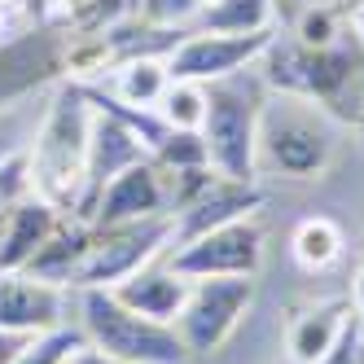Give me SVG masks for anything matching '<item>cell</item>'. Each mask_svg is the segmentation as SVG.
Instances as JSON below:
<instances>
[{"instance_id":"6da1fadb","label":"cell","mask_w":364,"mask_h":364,"mask_svg":"<svg viewBox=\"0 0 364 364\" xmlns=\"http://www.w3.org/2000/svg\"><path fill=\"white\" fill-rule=\"evenodd\" d=\"M88 136H92V106L80 84H58L48 92V106L40 110L36 136L27 145L31 163V193L53 202L62 215H75L84 198L88 171Z\"/></svg>"},{"instance_id":"7a4b0ae2","label":"cell","mask_w":364,"mask_h":364,"mask_svg":"<svg viewBox=\"0 0 364 364\" xmlns=\"http://www.w3.org/2000/svg\"><path fill=\"white\" fill-rule=\"evenodd\" d=\"M333 154H338V119L329 110L303 97L268 92L264 114H259V141H255L259 176L316 180L333 167Z\"/></svg>"},{"instance_id":"3957f363","label":"cell","mask_w":364,"mask_h":364,"mask_svg":"<svg viewBox=\"0 0 364 364\" xmlns=\"http://www.w3.org/2000/svg\"><path fill=\"white\" fill-rule=\"evenodd\" d=\"M255 66L264 75L268 92L316 101L321 110L333 114L343 106V97L351 92L355 75L364 70V44L355 40V31L329 48H307L294 36H272V44L264 48V58Z\"/></svg>"},{"instance_id":"277c9868","label":"cell","mask_w":364,"mask_h":364,"mask_svg":"<svg viewBox=\"0 0 364 364\" xmlns=\"http://www.w3.org/2000/svg\"><path fill=\"white\" fill-rule=\"evenodd\" d=\"M268 101V84L255 66L228 80L206 84V119L202 141L211 149V167L232 180H259L255 167V141H259V114Z\"/></svg>"},{"instance_id":"5b68a950","label":"cell","mask_w":364,"mask_h":364,"mask_svg":"<svg viewBox=\"0 0 364 364\" xmlns=\"http://www.w3.org/2000/svg\"><path fill=\"white\" fill-rule=\"evenodd\" d=\"M80 329L88 347L127 364H189L176 325L136 316L114 299V290H80Z\"/></svg>"},{"instance_id":"8992f818","label":"cell","mask_w":364,"mask_h":364,"mask_svg":"<svg viewBox=\"0 0 364 364\" xmlns=\"http://www.w3.org/2000/svg\"><path fill=\"white\" fill-rule=\"evenodd\" d=\"M167 250H171V215L92 228V242H88L80 277H75V290H114L132 272L159 264V255H167Z\"/></svg>"},{"instance_id":"52a82bcc","label":"cell","mask_w":364,"mask_h":364,"mask_svg":"<svg viewBox=\"0 0 364 364\" xmlns=\"http://www.w3.org/2000/svg\"><path fill=\"white\" fill-rule=\"evenodd\" d=\"M255 303V277H198L176 316V333L189 355H215Z\"/></svg>"},{"instance_id":"ba28073f","label":"cell","mask_w":364,"mask_h":364,"mask_svg":"<svg viewBox=\"0 0 364 364\" xmlns=\"http://www.w3.org/2000/svg\"><path fill=\"white\" fill-rule=\"evenodd\" d=\"M66 80V31L53 22L14 31L0 40V110L31 101L44 88H58Z\"/></svg>"},{"instance_id":"9c48e42d","label":"cell","mask_w":364,"mask_h":364,"mask_svg":"<svg viewBox=\"0 0 364 364\" xmlns=\"http://www.w3.org/2000/svg\"><path fill=\"white\" fill-rule=\"evenodd\" d=\"M264 220L246 215V220H232L224 228H211L202 237L185 242V246H171L167 250V268H176L180 277H259L264 268Z\"/></svg>"},{"instance_id":"30bf717a","label":"cell","mask_w":364,"mask_h":364,"mask_svg":"<svg viewBox=\"0 0 364 364\" xmlns=\"http://www.w3.org/2000/svg\"><path fill=\"white\" fill-rule=\"evenodd\" d=\"M277 31H259V36H220V31H189L171 48L167 70L171 80H193V84H215L228 75L250 70L264 48L272 44Z\"/></svg>"},{"instance_id":"8fae6325","label":"cell","mask_w":364,"mask_h":364,"mask_svg":"<svg viewBox=\"0 0 364 364\" xmlns=\"http://www.w3.org/2000/svg\"><path fill=\"white\" fill-rule=\"evenodd\" d=\"M264 206V189L259 180H232V176H215L189 206H180L171 215V246H185L193 237L211 228H224L232 220H246V215H259Z\"/></svg>"},{"instance_id":"7c38bea8","label":"cell","mask_w":364,"mask_h":364,"mask_svg":"<svg viewBox=\"0 0 364 364\" xmlns=\"http://www.w3.org/2000/svg\"><path fill=\"white\" fill-rule=\"evenodd\" d=\"M154 215H171V202H167V171L141 159L127 171H119L106 189H101L97 206H92V228H106V224H127V220H154Z\"/></svg>"},{"instance_id":"4fadbf2b","label":"cell","mask_w":364,"mask_h":364,"mask_svg":"<svg viewBox=\"0 0 364 364\" xmlns=\"http://www.w3.org/2000/svg\"><path fill=\"white\" fill-rule=\"evenodd\" d=\"M66 294L31 272H0V333H18V338H36L66 325Z\"/></svg>"},{"instance_id":"5bb4252c","label":"cell","mask_w":364,"mask_h":364,"mask_svg":"<svg viewBox=\"0 0 364 364\" xmlns=\"http://www.w3.org/2000/svg\"><path fill=\"white\" fill-rule=\"evenodd\" d=\"M141 159H149L145 154V145L127 132V127L119 123V119H110V114H97L92 110V136H88V171H84V198H80V206H75V220H92V206H97V198H101V189L110 185V180L119 176V171H127L132 163H141Z\"/></svg>"},{"instance_id":"9a60e30c","label":"cell","mask_w":364,"mask_h":364,"mask_svg":"<svg viewBox=\"0 0 364 364\" xmlns=\"http://www.w3.org/2000/svg\"><path fill=\"white\" fill-rule=\"evenodd\" d=\"M351 299H325V303H311L299 307L290 325H285V360L290 364H321L333 347L343 329L351 325Z\"/></svg>"},{"instance_id":"2e32d148","label":"cell","mask_w":364,"mask_h":364,"mask_svg":"<svg viewBox=\"0 0 364 364\" xmlns=\"http://www.w3.org/2000/svg\"><path fill=\"white\" fill-rule=\"evenodd\" d=\"M114 299L123 307H132L136 316H149V321H163V325H176L180 316V307H185L189 299V277H180L176 268H159V264H149L141 272H132L127 281L114 285Z\"/></svg>"},{"instance_id":"e0dca14e","label":"cell","mask_w":364,"mask_h":364,"mask_svg":"<svg viewBox=\"0 0 364 364\" xmlns=\"http://www.w3.org/2000/svg\"><path fill=\"white\" fill-rule=\"evenodd\" d=\"M88 242H92V224L75 220V215H62V224L48 232V242L27 259L22 272L58 285V290H75V277H80V268H84Z\"/></svg>"},{"instance_id":"ac0fdd59","label":"cell","mask_w":364,"mask_h":364,"mask_svg":"<svg viewBox=\"0 0 364 364\" xmlns=\"http://www.w3.org/2000/svg\"><path fill=\"white\" fill-rule=\"evenodd\" d=\"M62 224V211L44 198H22L18 206H9L5 232H0V272L27 268V259L48 242V232Z\"/></svg>"},{"instance_id":"d6986e66","label":"cell","mask_w":364,"mask_h":364,"mask_svg":"<svg viewBox=\"0 0 364 364\" xmlns=\"http://www.w3.org/2000/svg\"><path fill=\"white\" fill-rule=\"evenodd\" d=\"M171 84V70H167V58H123L101 88L110 97H119L123 106H141V110H159V101Z\"/></svg>"},{"instance_id":"ffe728a7","label":"cell","mask_w":364,"mask_h":364,"mask_svg":"<svg viewBox=\"0 0 364 364\" xmlns=\"http://www.w3.org/2000/svg\"><path fill=\"white\" fill-rule=\"evenodd\" d=\"M198 31H220V36L277 31V0H206L198 9Z\"/></svg>"},{"instance_id":"44dd1931","label":"cell","mask_w":364,"mask_h":364,"mask_svg":"<svg viewBox=\"0 0 364 364\" xmlns=\"http://www.w3.org/2000/svg\"><path fill=\"white\" fill-rule=\"evenodd\" d=\"M343 250H347V237H343V228H338L329 215H307V220H299L294 237H290V255H294V264L303 272H325V268H333L338 259H343Z\"/></svg>"},{"instance_id":"7402d4cb","label":"cell","mask_w":364,"mask_h":364,"mask_svg":"<svg viewBox=\"0 0 364 364\" xmlns=\"http://www.w3.org/2000/svg\"><path fill=\"white\" fill-rule=\"evenodd\" d=\"M351 36V22L343 14V5H329V0H307L299 9V22H294V40L307 44V48H329L338 40Z\"/></svg>"},{"instance_id":"603a6c76","label":"cell","mask_w":364,"mask_h":364,"mask_svg":"<svg viewBox=\"0 0 364 364\" xmlns=\"http://www.w3.org/2000/svg\"><path fill=\"white\" fill-rule=\"evenodd\" d=\"M159 114L167 119V127H180V132H198L202 119H206V84L193 80H171L163 101H159Z\"/></svg>"},{"instance_id":"cb8c5ba5","label":"cell","mask_w":364,"mask_h":364,"mask_svg":"<svg viewBox=\"0 0 364 364\" xmlns=\"http://www.w3.org/2000/svg\"><path fill=\"white\" fill-rule=\"evenodd\" d=\"M84 343H88V338H84L80 325H58V329H48V333L27 338V343L18 347L14 364H70V355L80 351Z\"/></svg>"},{"instance_id":"d4e9b609","label":"cell","mask_w":364,"mask_h":364,"mask_svg":"<svg viewBox=\"0 0 364 364\" xmlns=\"http://www.w3.org/2000/svg\"><path fill=\"white\" fill-rule=\"evenodd\" d=\"M149 159L159 167H167V171H185V167H211V149H206L202 132H180V127H171L163 149L149 154Z\"/></svg>"},{"instance_id":"484cf974","label":"cell","mask_w":364,"mask_h":364,"mask_svg":"<svg viewBox=\"0 0 364 364\" xmlns=\"http://www.w3.org/2000/svg\"><path fill=\"white\" fill-rule=\"evenodd\" d=\"M202 0H136V18L154 22V27H185L189 18H198Z\"/></svg>"},{"instance_id":"4316f807","label":"cell","mask_w":364,"mask_h":364,"mask_svg":"<svg viewBox=\"0 0 364 364\" xmlns=\"http://www.w3.org/2000/svg\"><path fill=\"white\" fill-rule=\"evenodd\" d=\"M360 343H364V325H360V316H351V325L343 329V338H338V347H333L321 364H355Z\"/></svg>"},{"instance_id":"83f0119b","label":"cell","mask_w":364,"mask_h":364,"mask_svg":"<svg viewBox=\"0 0 364 364\" xmlns=\"http://www.w3.org/2000/svg\"><path fill=\"white\" fill-rule=\"evenodd\" d=\"M333 119H338V123H355L360 136H364V70L355 75V84H351V92L343 97V106L333 110Z\"/></svg>"},{"instance_id":"f1b7e54d","label":"cell","mask_w":364,"mask_h":364,"mask_svg":"<svg viewBox=\"0 0 364 364\" xmlns=\"http://www.w3.org/2000/svg\"><path fill=\"white\" fill-rule=\"evenodd\" d=\"M70 364H127V360H114V355H106V351H97V347H80V351H75L70 355Z\"/></svg>"},{"instance_id":"f546056e","label":"cell","mask_w":364,"mask_h":364,"mask_svg":"<svg viewBox=\"0 0 364 364\" xmlns=\"http://www.w3.org/2000/svg\"><path fill=\"white\" fill-rule=\"evenodd\" d=\"M27 343V338H18V333H0V364H14L18 347Z\"/></svg>"},{"instance_id":"4dcf8cb0","label":"cell","mask_w":364,"mask_h":364,"mask_svg":"<svg viewBox=\"0 0 364 364\" xmlns=\"http://www.w3.org/2000/svg\"><path fill=\"white\" fill-rule=\"evenodd\" d=\"M351 311L360 316V325H364V264H360V272H355V285H351Z\"/></svg>"},{"instance_id":"1f68e13d","label":"cell","mask_w":364,"mask_h":364,"mask_svg":"<svg viewBox=\"0 0 364 364\" xmlns=\"http://www.w3.org/2000/svg\"><path fill=\"white\" fill-rule=\"evenodd\" d=\"M5 220H9V206L0 202V232H5Z\"/></svg>"},{"instance_id":"d6a6232c","label":"cell","mask_w":364,"mask_h":364,"mask_svg":"<svg viewBox=\"0 0 364 364\" xmlns=\"http://www.w3.org/2000/svg\"><path fill=\"white\" fill-rule=\"evenodd\" d=\"M123 5H127V14H132V9H136V0H123Z\"/></svg>"},{"instance_id":"836d02e7","label":"cell","mask_w":364,"mask_h":364,"mask_svg":"<svg viewBox=\"0 0 364 364\" xmlns=\"http://www.w3.org/2000/svg\"><path fill=\"white\" fill-rule=\"evenodd\" d=\"M355 364H364V343H360V355H355Z\"/></svg>"},{"instance_id":"e575fe53","label":"cell","mask_w":364,"mask_h":364,"mask_svg":"<svg viewBox=\"0 0 364 364\" xmlns=\"http://www.w3.org/2000/svg\"><path fill=\"white\" fill-rule=\"evenodd\" d=\"M202 5H206V0H202Z\"/></svg>"},{"instance_id":"d590c367","label":"cell","mask_w":364,"mask_h":364,"mask_svg":"<svg viewBox=\"0 0 364 364\" xmlns=\"http://www.w3.org/2000/svg\"><path fill=\"white\" fill-rule=\"evenodd\" d=\"M285 364H290V360H285Z\"/></svg>"}]
</instances>
